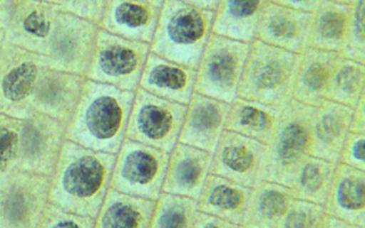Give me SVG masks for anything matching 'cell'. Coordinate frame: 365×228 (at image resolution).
<instances>
[{"label": "cell", "mask_w": 365, "mask_h": 228, "mask_svg": "<svg viewBox=\"0 0 365 228\" xmlns=\"http://www.w3.org/2000/svg\"><path fill=\"white\" fill-rule=\"evenodd\" d=\"M116 153H102L63 141L51 175L48 202L76 215H99L110 187Z\"/></svg>", "instance_id": "obj_1"}, {"label": "cell", "mask_w": 365, "mask_h": 228, "mask_svg": "<svg viewBox=\"0 0 365 228\" xmlns=\"http://www.w3.org/2000/svg\"><path fill=\"white\" fill-rule=\"evenodd\" d=\"M135 92L86 79L65 139L102 153H117L127 132Z\"/></svg>", "instance_id": "obj_2"}, {"label": "cell", "mask_w": 365, "mask_h": 228, "mask_svg": "<svg viewBox=\"0 0 365 228\" xmlns=\"http://www.w3.org/2000/svg\"><path fill=\"white\" fill-rule=\"evenodd\" d=\"M67 125L36 113L20 119L0 114V191L19 172L51 176Z\"/></svg>", "instance_id": "obj_3"}, {"label": "cell", "mask_w": 365, "mask_h": 228, "mask_svg": "<svg viewBox=\"0 0 365 228\" xmlns=\"http://www.w3.org/2000/svg\"><path fill=\"white\" fill-rule=\"evenodd\" d=\"M215 15L190 0H164L150 53L197 70L212 36Z\"/></svg>", "instance_id": "obj_4"}, {"label": "cell", "mask_w": 365, "mask_h": 228, "mask_svg": "<svg viewBox=\"0 0 365 228\" xmlns=\"http://www.w3.org/2000/svg\"><path fill=\"white\" fill-rule=\"evenodd\" d=\"M302 55L254 40L243 67L238 97L285 108L292 100Z\"/></svg>", "instance_id": "obj_5"}, {"label": "cell", "mask_w": 365, "mask_h": 228, "mask_svg": "<svg viewBox=\"0 0 365 228\" xmlns=\"http://www.w3.org/2000/svg\"><path fill=\"white\" fill-rule=\"evenodd\" d=\"M150 53V44L127 40L100 29L86 79L135 92Z\"/></svg>", "instance_id": "obj_6"}, {"label": "cell", "mask_w": 365, "mask_h": 228, "mask_svg": "<svg viewBox=\"0 0 365 228\" xmlns=\"http://www.w3.org/2000/svg\"><path fill=\"white\" fill-rule=\"evenodd\" d=\"M315 107L292 99L284 109L281 125L270 146L267 180L292 187L294 177L309 155Z\"/></svg>", "instance_id": "obj_7"}, {"label": "cell", "mask_w": 365, "mask_h": 228, "mask_svg": "<svg viewBox=\"0 0 365 228\" xmlns=\"http://www.w3.org/2000/svg\"><path fill=\"white\" fill-rule=\"evenodd\" d=\"M187 107L158 97L138 87L134 95L125 138L170 153L179 142Z\"/></svg>", "instance_id": "obj_8"}, {"label": "cell", "mask_w": 365, "mask_h": 228, "mask_svg": "<svg viewBox=\"0 0 365 228\" xmlns=\"http://www.w3.org/2000/svg\"><path fill=\"white\" fill-rule=\"evenodd\" d=\"M170 153L125 138L116 153L110 187L157 200L163 191Z\"/></svg>", "instance_id": "obj_9"}, {"label": "cell", "mask_w": 365, "mask_h": 228, "mask_svg": "<svg viewBox=\"0 0 365 228\" xmlns=\"http://www.w3.org/2000/svg\"><path fill=\"white\" fill-rule=\"evenodd\" d=\"M251 45L212 34L196 70L195 93L232 104Z\"/></svg>", "instance_id": "obj_10"}, {"label": "cell", "mask_w": 365, "mask_h": 228, "mask_svg": "<svg viewBox=\"0 0 365 228\" xmlns=\"http://www.w3.org/2000/svg\"><path fill=\"white\" fill-rule=\"evenodd\" d=\"M46 67V55L5 42L0 53V114L20 119L36 114L29 98L38 75Z\"/></svg>", "instance_id": "obj_11"}, {"label": "cell", "mask_w": 365, "mask_h": 228, "mask_svg": "<svg viewBox=\"0 0 365 228\" xmlns=\"http://www.w3.org/2000/svg\"><path fill=\"white\" fill-rule=\"evenodd\" d=\"M269 165V145L225 130L212 153L210 174L256 189L267 180Z\"/></svg>", "instance_id": "obj_12"}, {"label": "cell", "mask_w": 365, "mask_h": 228, "mask_svg": "<svg viewBox=\"0 0 365 228\" xmlns=\"http://www.w3.org/2000/svg\"><path fill=\"white\" fill-rule=\"evenodd\" d=\"M99 27L59 11L48 38V68L86 76Z\"/></svg>", "instance_id": "obj_13"}, {"label": "cell", "mask_w": 365, "mask_h": 228, "mask_svg": "<svg viewBox=\"0 0 365 228\" xmlns=\"http://www.w3.org/2000/svg\"><path fill=\"white\" fill-rule=\"evenodd\" d=\"M51 176L19 172L3 190L0 228H39L48 202Z\"/></svg>", "instance_id": "obj_14"}, {"label": "cell", "mask_w": 365, "mask_h": 228, "mask_svg": "<svg viewBox=\"0 0 365 228\" xmlns=\"http://www.w3.org/2000/svg\"><path fill=\"white\" fill-rule=\"evenodd\" d=\"M86 77L43 68L29 95L31 110L68 125L76 112Z\"/></svg>", "instance_id": "obj_15"}, {"label": "cell", "mask_w": 365, "mask_h": 228, "mask_svg": "<svg viewBox=\"0 0 365 228\" xmlns=\"http://www.w3.org/2000/svg\"><path fill=\"white\" fill-rule=\"evenodd\" d=\"M55 0H16L5 42L46 55L48 38L58 14Z\"/></svg>", "instance_id": "obj_16"}, {"label": "cell", "mask_w": 365, "mask_h": 228, "mask_svg": "<svg viewBox=\"0 0 365 228\" xmlns=\"http://www.w3.org/2000/svg\"><path fill=\"white\" fill-rule=\"evenodd\" d=\"M164 0H106L100 29L135 42L151 44Z\"/></svg>", "instance_id": "obj_17"}, {"label": "cell", "mask_w": 365, "mask_h": 228, "mask_svg": "<svg viewBox=\"0 0 365 228\" xmlns=\"http://www.w3.org/2000/svg\"><path fill=\"white\" fill-rule=\"evenodd\" d=\"M313 14L299 12L269 0L260 18L256 40L303 55L309 48Z\"/></svg>", "instance_id": "obj_18"}, {"label": "cell", "mask_w": 365, "mask_h": 228, "mask_svg": "<svg viewBox=\"0 0 365 228\" xmlns=\"http://www.w3.org/2000/svg\"><path fill=\"white\" fill-rule=\"evenodd\" d=\"M230 104L195 93L187 104L179 142L215 153L226 130Z\"/></svg>", "instance_id": "obj_19"}, {"label": "cell", "mask_w": 365, "mask_h": 228, "mask_svg": "<svg viewBox=\"0 0 365 228\" xmlns=\"http://www.w3.org/2000/svg\"><path fill=\"white\" fill-rule=\"evenodd\" d=\"M255 191V188L209 174L197 200L198 210L217 215L239 228H247Z\"/></svg>", "instance_id": "obj_20"}, {"label": "cell", "mask_w": 365, "mask_h": 228, "mask_svg": "<svg viewBox=\"0 0 365 228\" xmlns=\"http://www.w3.org/2000/svg\"><path fill=\"white\" fill-rule=\"evenodd\" d=\"M195 68L149 53L138 87L158 97L187 106L195 94Z\"/></svg>", "instance_id": "obj_21"}, {"label": "cell", "mask_w": 365, "mask_h": 228, "mask_svg": "<svg viewBox=\"0 0 365 228\" xmlns=\"http://www.w3.org/2000/svg\"><path fill=\"white\" fill-rule=\"evenodd\" d=\"M354 109L332 100H324L316 108L311 131L309 155L339 163L341 151L350 132Z\"/></svg>", "instance_id": "obj_22"}, {"label": "cell", "mask_w": 365, "mask_h": 228, "mask_svg": "<svg viewBox=\"0 0 365 228\" xmlns=\"http://www.w3.org/2000/svg\"><path fill=\"white\" fill-rule=\"evenodd\" d=\"M211 163L212 153L177 143L170 153L162 192L198 200L210 174Z\"/></svg>", "instance_id": "obj_23"}, {"label": "cell", "mask_w": 365, "mask_h": 228, "mask_svg": "<svg viewBox=\"0 0 365 228\" xmlns=\"http://www.w3.org/2000/svg\"><path fill=\"white\" fill-rule=\"evenodd\" d=\"M324 210L352 228H364L365 170L337 164Z\"/></svg>", "instance_id": "obj_24"}, {"label": "cell", "mask_w": 365, "mask_h": 228, "mask_svg": "<svg viewBox=\"0 0 365 228\" xmlns=\"http://www.w3.org/2000/svg\"><path fill=\"white\" fill-rule=\"evenodd\" d=\"M344 55L307 48L302 55L292 99L307 106L319 107L327 99L333 75Z\"/></svg>", "instance_id": "obj_25"}, {"label": "cell", "mask_w": 365, "mask_h": 228, "mask_svg": "<svg viewBox=\"0 0 365 228\" xmlns=\"http://www.w3.org/2000/svg\"><path fill=\"white\" fill-rule=\"evenodd\" d=\"M354 1L320 0L313 14L309 48L331 51L347 57L348 31Z\"/></svg>", "instance_id": "obj_26"}, {"label": "cell", "mask_w": 365, "mask_h": 228, "mask_svg": "<svg viewBox=\"0 0 365 228\" xmlns=\"http://www.w3.org/2000/svg\"><path fill=\"white\" fill-rule=\"evenodd\" d=\"M285 108L237 97L230 104L226 130L270 145L281 125Z\"/></svg>", "instance_id": "obj_27"}, {"label": "cell", "mask_w": 365, "mask_h": 228, "mask_svg": "<svg viewBox=\"0 0 365 228\" xmlns=\"http://www.w3.org/2000/svg\"><path fill=\"white\" fill-rule=\"evenodd\" d=\"M269 0H221L215 11L212 34L251 45Z\"/></svg>", "instance_id": "obj_28"}, {"label": "cell", "mask_w": 365, "mask_h": 228, "mask_svg": "<svg viewBox=\"0 0 365 228\" xmlns=\"http://www.w3.org/2000/svg\"><path fill=\"white\" fill-rule=\"evenodd\" d=\"M155 202L110 188L95 228H150Z\"/></svg>", "instance_id": "obj_29"}, {"label": "cell", "mask_w": 365, "mask_h": 228, "mask_svg": "<svg viewBox=\"0 0 365 228\" xmlns=\"http://www.w3.org/2000/svg\"><path fill=\"white\" fill-rule=\"evenodd\" d=\"M255 190L247 228H279L296 202L294 188L264 180Z\"/></svg>", "instance_id": "obj_30"}, {"label": "cell", "mask_w": 365, "mask_h": 228, "mask_svg": "<svg viewBox=\"0 0 365 228\" xmlns=\"http://www.w3.org/2000/svg\"><path fill=\"white\" fill-rule=\"evenodd\" d=\"M336 165L327 160L307 156L299 168L292 187L296 191L297 198L324 206Z\"/></svg>", "instance_id": "obj_31"}, {"label": "cell", "mask_w": 365, "mask_h": 228, "mask_svg": "<svg viewBox=\"0 0 365 228\" xmlns=\"http://www.w3.org/2000/svg\"><path fill=\"white\" fill-rule=\"evenodd\" d=\"M365 94V64L344 58L337 66L327 99L354 109Z\"/></svg>", "instance_id": "obj_32"}, {"label": "cell", "mask_w": 365, "mask_h": 228, "mask_svg": "<svg viewBox=\"0 0 365 228\" xmlns=\"http://www.w3.org/2000/svg\"><path fill=\"white\" fill-rule=\"evenodd\" d=\"M197 200L162 192L155 202L150 228H193Z\"/></svg>", "instance_id": "obj_33"}, {"label": "cell", "mask_w": 365, "mask_h": 228, "mask_svg": "<svg viewBox=\"0 0 365 228\" xmlns=\"http://www.w3.org/2000/svg\"><path fill=\"white\" fill-rule=\"evenodd\" d=\"M324 215L322 205L297 198L279 228H322Z\"/></svg>", "instance_id": "obj_34"}, {"label": "cell", "mask_w": 365, "mask_h": 228, "mask_svg": "<svg viewBox=\"0 0 365 228\" xmlns=\"http://www.w3.org/2000/svg\"><path fill=\"white\" fill-rule=\"evenodd\" d=\"M365 1L354 0L348 31V59L365 64Z\"/></svg>", "instance_id": "obj_35"}, {"label": "cell", "mask_w": 365, "mask_h": 228, "mask_svg": "<svg viewBox=\"0 0 365 228\" xmlns=\"http://www.w3.org/2000/svg\"><path fill=\"white\" fill-rule=\"evenodd\" d=\"M96 219L63 210L48 202L44 208L39 228H95Z\"/></svg>", "instance_id": "obj_36"}, {"label": "cell", "mask_w": 365, "mask_h": 228, "mask_svg": "<svg viewBox=\"0 0 365 228\" xmlns=\"http://www.w3.org/2000/svg\"><path fill=\"white\" fill-rule=\"evenodd\" d=\"M55 2L63 12L95 23L98 27L106 6V0H55Z\"/></svg>", "instance_id": "obj_37"}, {"label": "cell", "mask_w": 365, "mask_h": 228, "mask_svg": "<svg viewBox=\"0 0 365 228\" xmlns=\"http://www.w3.org/2000/svg\"><path fill=\"white\" fill-rule=\"evenodd\" d=\"M365 134L350 131L341 151L339 163L365 170Z\"/></svg>", "instance_id": "obj_38"}, {"label": "cell", "mask_w": 365, "mask_h": 228, "mask_svg": "<svg viewBox=\"0 0 365 228\" xmlns=\"http://www.w3.org/2000/svg\"><path fill=\"white\" fill-rule=\"evenodd\" d=\"M193 228H239L236 224L230 223L217 215L197 211L194 219Z\"/></svg>", "instance_id": "obj_39"}, {"label": "cell", "mask_w": 365, "mask_h": 228, "mask_svg": "<svg viewBox=\"0 0 365 228\" xmlns=\"http://www.w3.org/2000/svg\"><path fill=\"white\" fill-rule=\"evenodd\" d=\"M275 4L299 12L314 14L320 6V0H274Z\"/></svg>", "instance_id": "obj_40"}, {"label": "cell", "mask_w": 365, "mask_h": 228, "mask_svg": "<svg viewBox=\"0 0 365 228\" xmlns=\"http://www.w3.org/2000/svg\"><path fill=\"white\" fill-rule=\"evenodd\" d=\"M350 131L365 134V94L360 98L352 112Z\"/></svg>", "instance_id": "obj_41"}, {"label": "cell", "mask_w": 365, "mask_h": 228, "mask_svg": "<svg viewBox=\"0 0 365 228\" xmlns=\"http://www.w3.org/2000/svg\"><path fill=\"white\" fill-rule=\"evenodd\" d=\"M16 0H0V28L7 30L14 14Z\"/></svg>", "instance_id": "obj_42"}, {"label": "cell", "mask_w": 365, "mask_h": 228, "mask_svg": "<svg viewBox=\"0 0 365 228\" xmlns=\"http://www.w3.org/2000/svg\"><path fill=\"white\" fill-rule=\"evenodd\" d=\"M322 228H352L347 222L339 219V217H333V215L326 213L324 221H322Z\"/></svg>", "instance_id": "obj_43"}, {"label": "cell", "mask_w": 365, "mask_h": 228, "mask_svg": "<svg viewBox=\"0 0 365 228\" xmlns=\"http://www.w3.org/2000/svg\"><path fill=\"white\" fill-rule=\"evenodd\" d=\"M192 4L207 11H217L221 0H190Z\"/></svg>", "instance_id": "obj_44"}, {"label": "cell", "mask_w": 365, "mask_h": 228, "mask_svg": "<svg viewBox=\"0 0 365 228\" xmlns=\"http://www.w3.org/2000/svg\"><path fill=\"white\" fill-rule=\"evenodd\" d=\"M5 30L0 28V53H1V50H3L4 44H5Z\"/></svg>", "instance_id": "obj_45"}, {"label": "cell", "mask_w": 365, "mask_h": 228, "mask_svg": "<svg viewBox=\"0 0 365 228\" xmlns=\"http://www.w3.org/2000/svg\"><path fill=\"white\" fill-rule=\"evenodd\" d=\"M3 191H0V213H1V205H3Z\"/></svg>", "instance_id": "obj_46"}]
</instances>
